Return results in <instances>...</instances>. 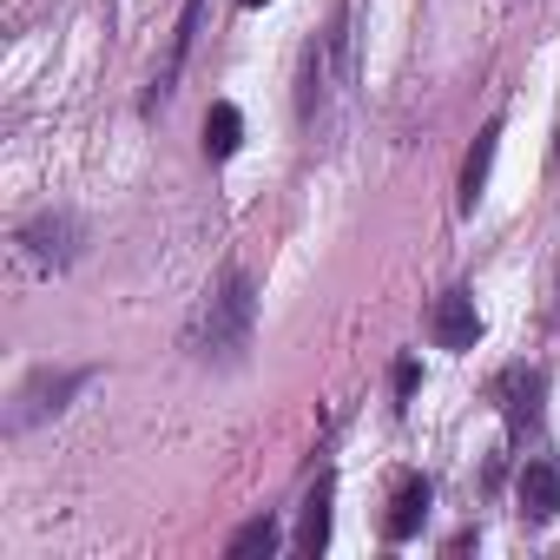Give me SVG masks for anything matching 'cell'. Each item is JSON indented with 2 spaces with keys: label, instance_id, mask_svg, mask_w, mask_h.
<instances>
[{
  "label": "cell",
  "instance_id": "1",
  "mask_svg": "<svg viewBox=\"0 0 560 560\" xmlns=\"http://www.w3.org/2000/svg\"><path fill=\"white\" fill-rule=\"evenodd\" d=\"M250 317H257V291H250L244 270H231L224 284L198 304V317H191V330H185V350H191L198 363H237L244 343H250Z\"/></svg>",
  "mask_w": 560,
  "mask_h": 560
},
{
  "label": "cell",
  "instance_id": "2",
  "mask_svg": "<svg viewBox=\"0 0 560 560\" xmlns=\"http://www.w3.org/2000/svg\"><path fill=\"white\" fill-rule=\"evenodd\" d=\"M86 383H93V370H40V376H27V389L14 396V429H34V422L60 416L67 396L86 389Z\"/></svg>",
  "mask_w": 560,
  "mask_h": 560
},
{
  "label": "cell",
  "instance_id": "3",
  "mask_svg": "<svg viewBox=\"0 0 560 560\" xmlns=\"http://www.w3.org/2000/svg\"><path fill=\"white\" fill-rule=\"evenodd\" d=\"M21 244H27V257H34L40 270H60V264L73 257V244H80V224H73L67 211H40V218L21 231Z\"/></svg>",
  "mask_w": 560,
  "mask_h": 560
},
{
  "label": "cell",
  "instance_id": "4",
  "mask_svg": "<svg viewBox=\"0 0 560 560\" xmlns=\"http://www.w3.org/2000/svg\"><path fill=\"white\" fill-rule=\"evenodd\" d=\"M429 337H435L442 350H475V343H481V311H475V298H468V291H448V298H435Z\"/></svg>",
  "mask_w": 560,
  "mask_h": 560
},
{
  "label": "cell",
  "instance_id": "5",
  "mask_svg": "<svg viewBox=\"0 0 560 560\" xmlns=\"http://www.w3.org/2000/svg\"><path fill=\"white\" fill-rule=\"evenodd\" d=\"M198 21H205V0H185V14H178V27H172V54H165V67H159V80H152V93H145V113H159V106L172 100V86H178V73H185V60H191V40H198Z\"/></svg>",
  "mask_w": 560,
  "mask_h": 560
},
{
  "label": "cell",
  "instance_id": "6",
  "mask_svg": "<svg viewBox=\"0 0 560 560\" xmlns=\"http://www.w3.org/2000/svg\"><path fill=\"white\" fill-rule=\"evenodd\" d=\"M514 494H521V521L527 527H547L560 514V475H553V462H527Z\"/></svg>",
  "mask_w": 560,
  "mask_h": 560
},
{
  "label": "cell",
  "instance_id": "7",
  "mask_svg": "<svg viewBox=\"0 0 560 560\" xmlns=\"http://www.w3.org/2000/svg\"><path fill=\"white\" fill-rule=\"evenodd\" d=\"M422 521H429V481H422V475H402V481L389 488V514H383V534H389V540H409Z\"/></svg>",
  "mask_w": 560,
  "mask_h": 560
},
{
  "label": "cell",
  "instance_id": "8",
  "mask_svg": "<svg viewBox=\"0 0 560 560\" xmlns=\"http://www.w3.org/2000/svg\"><path fill=\"white\" fill-rule=\"evenodd\" d=\"M494 152H501V126H481V139H475V152L462 165V211H475V198H481V185L494 172Z\"/></svg>",
  "mask_w": 560,
  "mask_h": 560
},
{
  "label": "cell",
  "instance_id": "9",
  "mask_svg": "<svg viewBox=\"0 0 560 560\" xmlns=\"http://www.w3.org/2000/svg\"><path fill=\"white\" fill-rule=\"evenodd\" d=\"M501 396H508V402H501L508 422L527 429V422L540 416V370H508V376H501Z\"/></svg>",
  "mask_w": 560,
  "mask_h": 560
},
{
  "label": "cell",
  "instance_id": "10",
  "mask_svg": "<svg viewBox=\"0 0 560 560\" xmlns=\"http://www.w3.org/2000/svg\"><path fill=\"white\" fill-rule=\"evenodd\" d=\"M237 145H244V113H237L231 100H218V106L205 113V152H211V159H231Z\"/></svg>",
  "mask_w": 560,
  "mask_h": 560
},
{
  "label": "cell",
  "instance_id": "11",
  "mask_svg": "<svg viewBox=\"0 0 560 560\" xmlns=\"http://www.w3.org/2000/svg\"><path fill=\"white\" fill-rule=\"evenodd\" d=\"M330 501H337V481L324 475V481L311 488V501H304V527H298V547H304V553H317V547L330 540Z\"/></svg>",
  "mask_w": 560,
  "mask_h": 560
},
{
  "label": "cell",
  "instance_id": "12",
  "mask_svg": "<svg viewBox=\"0 0 560 560\" xmlns=\"http://www.w3.org/2000/svg\"><path fill=\"white\" fill-rule=\"evenodd\" d=\"M270 547H277V527H270V521H250V527L231 534L224 553H231V560H250V553H270Z\"/></svg>",
  "mask_w": 560,
  "mask_h": 560
},
{
  "label": "cell",
  "instance_id": "13",
  "mask_svg": "<svg viewBox=\"0 0 560 560\" xmlns=\"http://www.w3.org/2000/svg\"><path fill=\"white\" fill-rule=\"evenodd\" d=\"M416 383H422V370H416V363H396V396H402V402L416 396Z\"/></svg>",
  "mask_w": 560,
  "mask_h": 560
},
{
  "label": "cell",
  "instance_id": "14",
  "mask_svg": "<svg viewBox=\"0 0 560 560\" xmlns=\"http://www.w3.org/2000/svg\"><path fill=\"white\" fill-rule=\"evenodd\" d=\"M244 8H264V0H244Z\"/></svg>",
  "mask_w": 560,
  "mask_h": 560
},
{
  "label": "cell",
  "instance_id": "15",
  "mask_svg": "<svg viewBox=\"0 0 560 560\" xmlns=\"http://www.w3.org/2000/svg\"><path fill=\"white\" fill-rule=\"evenodd\" d=\"M553 152H560V132H553Z\"/></svg>",
  "mask_w": 560,
  "mask_h": 560
}]
</instances>
